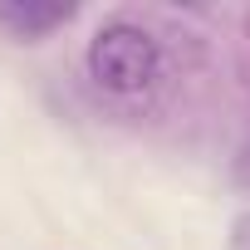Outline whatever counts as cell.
<instances>
[{"label": "cell", "instance_id": "7a4b0ae2", "mask_svg": "<svg viewBox=\"0 0 250 250\" xmlns=\"http://www.w3.org/2000/svg\"><path fill=\"white\" fill-rule=\"evenodd\" d=\"M79 15L74 0H5L0 5V35H10L15 44H40L54 30H64Z\"/></svg>", "mask_w": 250, "mask_h": 250}, {"label": "cell", "instance_id": "6da1fadb", "mask_svg": "<svg viewBox=\"0 0 250 250\" xmlns=\"http://www.w3.org/2000/svg\"><path fill=\"white\" fill-rule=\"evenodd\" d=\"M162 64H167L162 40H157L143 20H133V15H108V20L93 30L88 49H83L88 79H93L103 93H113V98H138V93H147V88L162 79Z\"/></svg>", "mask_w": 250, "mask_h": 250}, {"label": "cell", "instance_id": "5b68a950", "mask_svg": "<svg viewBox=\"0 0 250 250\" xmlns=\"http://www.w3.org/2000/svg\"><path fill=\"white\" fill-rule=\"evenodd\" d=\"M245 35H250V15H245Z\"/></svg>", "mask_w": 250, "mask_h": 250}, {"label": "cell", "instance_id": "277c9868", "mask_svg": "<svg viewBox=\"0 0 250 250\" xmlns=\"http://www.w3.org/2000/svg\"><path fill=\"white\" fill-rule=\"evenodd\" d=\"M230 250H250V211H240L230 221Z\"/></svg>", "mask_w": 250, "mask_h": 250}, {"label": "cell", "instance_id": "3957f363", "mask_svg": "<svg viewBox=\"0 0 250 250\" xmlns=\"http://www.w3.org/2000/svg\"><path fill=\"white\" fill-rule=\"evenodd\" d=\"M230 182L240 187V191H250V138L240 143V152L230 157Z\"/></svg>", "mask_w": 250, "mask_h": 250}]
</instances>
